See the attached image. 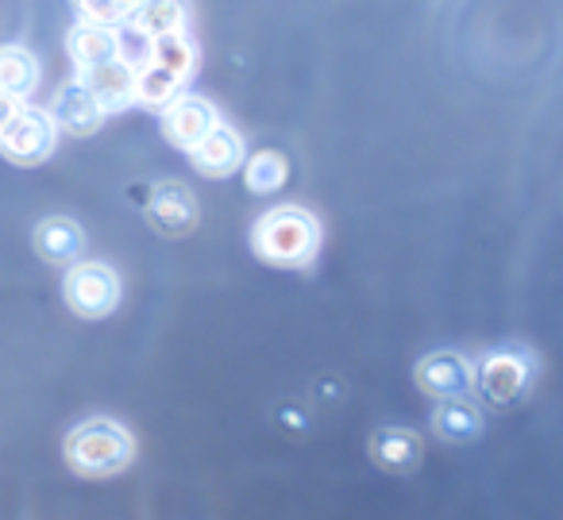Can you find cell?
I'll use <instances>...</instances> for the list:
<instances>
[{
	"instance_id": "cell-4",
	"label": "cell",
	"mask_w": 563,
	"mask_h": 520,
	"mask_svg": "<svg viewBox=\"0 0 563 520\" xmlns=\"http://www.w3.org/2000/svg\"><path fill=\"white\" fill-rule=\"evenodd\" d=\"M63 294H66V305H70L78 317L101 320L120 305V278H117V270L104 263H74L63 281Z\"/></svg>"
},
{
	"instance_id": "cell-15",
	"label": "cell",
	"mask_w": 563,
	"mask_h": 520,
	"mask_svg": "<svg viewBox=\"0 0 563 520\" xmlns=\"http://www.w3.org/2000/svg\"><path fill=\"white\" fill-rule=\"evenodd\" d=\"M432 428H437V435H444V440H452V443H471L483 435V412L471 401V394L444 397V401L437 405V412H432Z\"/></svg>"
},
{
	"instance_id": "cell-12",
	"label": "cell",
	"mask_w": 563,
	"mask_h": 520,
	"mask_svg": "<svg viewBox=\"0 0 563 520\" xmlns=\"http://www.w3.org/2000/svg\"><path fill=\"white\" fill-rule=\"evenodd\" d=\"M81 81L93 93V101L101 104L104 117L132 109V70L120 58H109V63L93 66V70H81Z\"/></svg>"
},
{
	"instance_id": "cell-16",
	"label": "cell",
	"mask_w": 563,
	"mask_h": 520,
	"mask_svg": "<svg viewBox=\"0 0 563 520\" xmlns=\"http://www.w3.org/2000/svg\"><path fill=\"white\" fill-rule=\"evenodd\" d=\"M35 86H40V58L27 47H0V89L27 101Z\"/></svg>"
},
{
	"instance_id": "cell-22",
	"label": "cell",
	"mask_w": 563,
	"mask_h": 520,
	"mask_svg": "<svg viewBox=\"0 0 563 520\" xmlns=\"http://www.w3.org/2000/svg\"><path fill=\"white\" fill-rule=\"evenodd\" d=\"M78 9H81V16L93 20V24L117 27L140 9V0H78Z\"/></svg>"
},
{
	"instance_id": "cell-18",
	"label": "cell",
	"mask_w": 563,
	"mask_h": 520,
	"mask_svg": "<svg viewBox=\"0 0 563 520\" xmlns=\"http://www.w3.org/2000/svg\"><path fill=\"white\" fill-rule=\"evenodd\" d=\"M186 16H189L186 0H140V9L128 20H132L135 27H143L151 40H158V35L186 32Z\"/></svg>"
},
{
	"instance_id": "cell-6",
	"label": "cell",
	"mask_w": 563,
	"mask_h": 520,
	"mask_svg": "<svg viewBox=\"0 0 563 520\" xmlns=\"http://www.w3.org/2000/svg\"><path fill=\"white\" fill-rule=\"evenodd\" d=\"M529 378L532 358L521 355V351H494V355H486L483 370H475L478 394L490 405H514L529 389Z\"/></svg>"
},
{
	"instance_id": "cell-3",
	"label": "cell",
	"mask_w": 563,
	"mask_h": 520,
	"mask_svg": "<svg viewBox=\"0 0 563 520\" xmlns=\"http://www.w3.org/2000/svg\"><path fill=\"white\" fill-rule=\"evenodd\" d=\"M128 197H140V209L147 217V224L155 228L158 235H170V240H181L197 228V197L189 193L181 181H158L151 189H132Z\"/></svg>"
},
{
	"instance_id": "cell-11",
	"label": "cell",
	"mask_w": 563,
	"mask_h": 520,
	"mask_svg": "<svg viewBox=\"0 0 563 520\" xmlns=\"http://www.w3.org/2000/svg\"><path fill=\"white\" fill-rule=\"evenodd\" d=\"M35 251L51 266H74L81 258V251H86V232H81L78 220L51 217L35 228Z\"/></svg>"
},
{
	"instance_id": "cell-5",
	"label": "cell",
	"mask_w": 563,
	"mask_h": 520,
	"mask_svg": "<svg viewBox=\"0 0 563 520\" xmlns=\"http://www.w3.org/2000/svg\"><path fill=\"white\" fill-rule=\"evenodd\" d=\"M55 124L43 109H20V117L12 120L4 132H0V155L9 158V163H20V166H35L55 151Z\"/></svg>"
},
{
	"instance_id": "cell-7",
	"label": "cell",
	"mask_w": 563,
	"mask_h": 520,
	"mask_svg": "<svg viewBox=\"0 0 563 520\" xmlns=\"http://www.w3.org/2000/svg\"><path fill=\"white\" fill-rule=\"evenodd\" d=\"M417 386L429 397H467L475 389V366L460 351H432L417 363Z\"/></svg>"
},
{
	"instance_id": "cell-1",
	"label": "cell",
	"mask_w": 563,
	"mask_h": 520,
	"mask_svg": "<svg viewBox=\"0 0 563 520\" xmlns=\"http://www.w3.org/2000/svg\"><path fill=\"white\" fill-rule=\"evenodd\" d=\"M251 247L274 266H309L321 247V224L301 209H271L251 228Z\"/></svg>"
},
{
	"instance_id": "cell-10",
	"label": "cell",
	"mask_w": 563,
	"mask_h": 520,
	"mask_svg": "<svg viewBox=\"0 0 563 520\" xmlns=\"http://www.w3.org/2000/svg\"><path fill=\"white\" fill-rule=\"evenodd\" d=\"M212 124H217V109H212L205 97L178 93L163 109V132H166V140H170L178 151L194 147V143L201 140V135L209 132Z\"/></svg>"
},
{
	"instance_id": "cell-8",
	"label": "cell",
	"mask_w": 563,
	"mask_h": 520,
	"mask_svg": "<svg viewBox=\"0 0 563 520\" xmlns=\"http://www.w3.org/2000/svg\"><path fill=\"white\" fill-rule=\"evenodd\" d=\"M186 155L194 163V170L205 174V178H228V174H235L243 166V140L235 128L217 120Z\"/></svg>"
},
{
	"instance_id": "cell-17",
	"label": "cell",
	"mask_w": 563,
	"mask_h": 520,
	"mask_svg": "<svg viewBox=\"0 0 563 520\" xmlns=\"http://www.w3.org/2000/svg\"><path fill=\"white\" fill-rule=\"evenodd\" d=\"M178 93H181V81L170 70H163L158 63H147L132 74V104L163 112Z\"/></svg>"
},
{
	"instance_id": "cell-19",
	"label": "cell",
	"mask_w": 563,
	"mask_h": 520,
	"mask_svg": "<svg viewBox=\"0 0 563 520\" xmlns=\"http://www.w3.org/2000/svg\"><path fill=\"white\" fill-rule=\"evenodd\" d=\"M290 178V163L278 155V151H255L251 158H243V186L251 193L266 197V193H278Z\"/></svg>"
},
{
	"instance_id": "cell-23",
	"label": "cell",
	"mask_w": 563,
	"mask_h": 520,
	"mask_svg": "<svg viewBox=\"0 0 563 520\" xmlns=\"http://www.w3.org/2000/svg\"><path fill=\"white\" fill-rule=\"evenodd\" d=\"M20 109H24V101H20V97H12V93H4V89H0V132H4V128H9L12 120L20 117Z\"/></svg>"
},
{
	"instance_id": "cell-21",
	"label": "cell",
	"mask_w": 563,
	"mask_h": 520,
	"mask_svg": "<svg viewBox=\"0 0 563 520\" xmlns=\"http://www.w3.org/2000/svg\"><path fill=\"white\" fill-rule=\"evenodd\" d=\"M117 32V58L128 66V70H140V66L151 63V51H155V40H151L143 27H135L132 20H124V24L112 27Z\"/></svg>"
},
{
	"instance_id": "cell-20",
	"label": "cell",
	"mask_w": 563,
	"mask_h": 520,
	"mask_svg": "<svg viewBox=\"0 0 563 520\" xmlns=\"http://www.w3.org/2000/svg\"><path fill=\"white\" fill-rule=\"evenodd\" d=\"M151 63H158L163 70H170L178 81H189L197 74V47L186 32L158 35L155 51H151Z\"/></svg>"
},
{
	"instance_id": "cell-14",
	"label": "cell",
	"mask_w": 563,
	"mask_h": 520,
	"mask_svg": "<svg viewBox=\"0 0 563 520\" xmlns=\"http://www.w3.org/2000/svg\"><path fill=\"white\" fill-rule=\"evenodd\" d=\"M424 455V443L417 432L409 428H378L371 435V458H375L383 471H394V474H406L421 463Z\"/></svg>"
},
{
	"instance_id": "cell-13",
	"label": "cell",
	"mask_w": 563,
	"mask_h": 520,
	"mask_svg": "<svg viewBox=\"0 0 563 520\" xmlns=\"http://www.w3.org/2000/svg\"><path fill=\"white\" fill-rule=\"evenodd\" d=\"M66 51H70V63L81 70H93V66L117 58V32L109 24H93V20H78L66 35Z\"/></svg>"
},
{
	"instance_id": "cell-2",
	"label": "cell",
	"mask_w": 563,
	"mask_h": 520,
	"mask_svg": "<svg viewBox=\"0 0 563 520\" xmlns=\"http://www.w3.org/2000/svg\"><path fill=\"white\" fill-rule=\"evenodd\" d=\"M135 440L132 432L117 424V420H81L70 435H66V463L86 478H109L132 466Z\"/></svg>"
},
{
	"instance_id": "cell-9",
	"label": "cell",
	"mask_w": 563,
	"mask_h": 520,
	"mask_svg": "<svg viewBox=\"0 0 563 520\" xmlns=\"http://www.w3.org/2000/svg\"><path fill=\"white\" fill-rule=\"evenodd\" d=\"M47 117H51V124H55V132H66V135H93L97 128L104 124L101 104L93 101V93H89L81 78L66 81V86L58 89Z\"/></svg>"
}]
</instances>
